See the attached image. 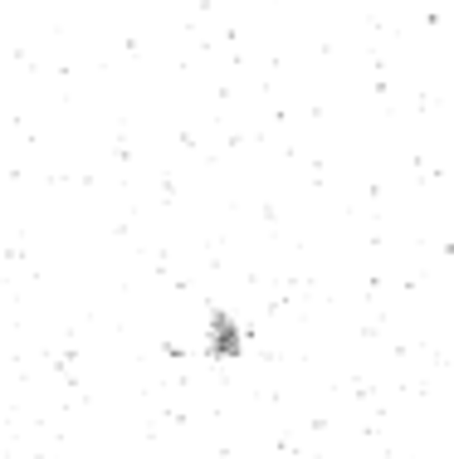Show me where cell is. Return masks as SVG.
Segmentation results:
<instances>
[{"instance_id":"obj_1","label":"cell","mask_w":454,"mask_h":459,"mask_svg":"<svg viewBox=\"0 0 454 459\" xmlns=\"http://www.w3.org/2000/svg\"><path fill=\"white\" fill-rule=\"evenodd\" d=\"M244 347H250L244 323L230 308H210V318H205V352L215 362H235V357H244Z\"/></svg>"}]
</instances>
